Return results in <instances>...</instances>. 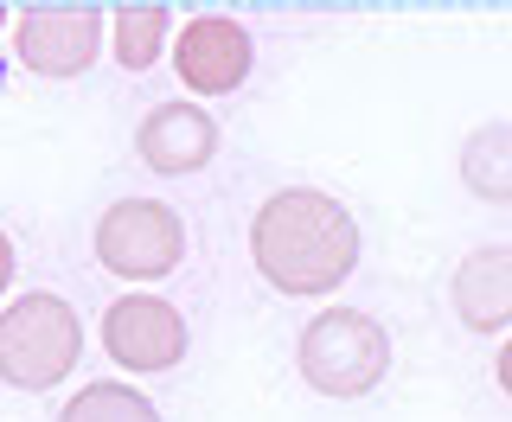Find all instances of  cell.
Returning <instances> with one entry per match:
<instances>
[{
    "mask_svg": "<svg viewBox=\"0 0 512 422\" xmlns=\"http://www.w3.org/2000/svg\"><path fill=\"white\" fill-rule=\"evenodd\" d=\"M250 263L276 295H333L359 269V218L314 186H282L250 218Z\"/></svg>",
    "mask_w": 512,
    "mask_h": 422,
    "instance_id": "obj_1",
    "label": "cell"
},
{
    "mask_svg": "<svg viewBox=\"0 0 512 422\" xmlns=\"http://www.w3.org/2000/svg\"><path fill=\"white\" fill-rule=\"evenodd\" d=\"M77 352H84V320L64 295H32L0 307V384L13 391H52L58 378H71Z\"/></svg>",
    "mask_w": 512,
    "mask_h": 422,
    "instance_id": "obj_2",
    "label": "cell"
},
{
    "mask_svg": "<svg viewBox=\"0 0 512 422\" xmlns=\"http://www.w3.org/2000/svg\"><path fill=\"white\" fill-rule=\"evenodd\" d=\"M295 365L301 378H308V391L320 397H372L384 384V371H391V339L372 314H359V307H327V314H314L308 327H301V346H295Z\"/></svg>",
    "mask_w": 512,
    "mask_h": 422,
    "instance_id": "obj_3",
    "label": "cell"
},
{
    "mask_svg": "<svg viewBox=\"0 0 512 422\" xmlns=\"http://www.w3.org/2000/svg\"><path fill=\"white\" fill-rule=\"evenodd\" d=\"M186 256V224L160 199H116L96 218V263L122 282H160Z\"/></svg>",
    "mask_w": 512,
    "mask_h": 422,
    "instance_id": "obj_4",
    "label": "cell"
},
{
    "mask_svg": "<svg viewBox=\"0 0 512 422\" xmlns=\"http://www.w3.org/2000/svg\"><path fill=\"white\" fill-rule=\"evenodd\" d=\"M103 7H71V0H52V7H20L13 13V52L32 77H84L96 52H103Z\"/></svg>",
    "mask_w": 512,
    "mask_h": 422,
    "instance_id": "obj_5",
    "label": "cell"
},
{
    "mask_svg": "<svg viewBox=\"0 0 512 422\" xmlns=\"http://www.w3.org/2000/svg\"><path fill=\"white\" fill-rule=\"evenodd\" d=\"M103 352L135 378H154V371H173L186 359V320L173 301L160 295H116L103 307Z\"/></svg>",
    "mask_w": 512,
    "mask_h": 422,
    "instance_id": "obj_6",
    "label": "cell"
},
{
    "mask_svg": "<svg viewBox=\"0 0 512 422\" xmlns=\"http://www.w3.org/2000/svg\"><path fill=\"white\" fill-rule=\"evenodd\" d=\"M250 64H256V39L231 13H199V20H186L180 39H173V71L199 96H231L250 77Z\"/></svg>",
    "mask_w": 512,
    "mask_h": 422,
    "instance_id": "obj_7",
    "label": "cell"
},
{
    "mask_svg": "<svg viewBox=\"0 0 512 422\" xmlns=\"http://www.w3.org/2000/svg\"><path fill=\"white\" fill-rule=\"evenodd\" d=\"M135 154L167 180H186L218 154V122L199 103H154L135 128Z\"/></svg>",
    "mask_w": 512,
    "mask_h": 422,
    "instance_id": "obj_8",
    "label": "cell"
},
{
    "mask_svg": "<svg viewBox=\"0 0 512 422\" xmlns=\"http://www.w3.org/2000/svg\"><path fill=\"white\" fill-rule=\"evenodd\" d=\"M448 301H455V314H461L468 333H493V339H500L512 327V250H506V243H487V250L461 256Z\"/></svg>",
    "mask_w": 512,
    "mask_h": 422,
    "instance_id": "obj_9",
    "label": "cell"
},
{
    "mask_svg": "<svg viewBox=\"0 0 512 422\" xmlns=\"http://www.w3.org/2000/svg\"><path fill=\"white\" fill-rule=\"evenodd\" d=\"M167 26H173V13L160 7V0L109 7V52H116L122 71H148V64L167 52Z\"/></svg>",
    "mask_w": 512,
    "mask_h": 422,
    "instance_id": "obj_10",
    "label": "cell"
},
{
    "mask_svg": "<svg viewBox=\"0 0 512 422\" xmlns=\"http://www.w3.org/2000/svg\"><path fill=\"white\" fill-rule=\"evenodd\" d=\"M461 180H468V192H480L493 205L512 199V128L506 122H487L461 141Z\"/></svg>",
    "mask_w": 512,
    "mask_h": 422,
    "instance_id": "obj_11",
    "label": "cell"
},
{
    "mask_svg": "<svg viewBox=\"0 0 512 422\" xmlns=\"http://www.w3.org/2000/svg\"><path fill=\"white\" fill-rule=\"evenodd\" d=\"M58 422H160V410L135 384H84V391H71Z\"/></svg>",
    "mask_w": 512,
    "mask_h": 422,
    "instance_id": "obj_12",
    "label": "cell"
},
{
    "mask_svg": "<svg viewBox=\"0 0 512 422\" xmlns=\"http://www.w3.org/2000/svg\"><path fill=\"white\" fill-rule=\"evenodd\" d=\"M7 282H13V237L0 231V288H7Z\"/></svg>",
    "mask_w": 512,
    "mask_h": 422,
    "instance_id": "obj_13",
    "label": "cell"
},
{
    "mask_svg": "<svg viewBox=\"0 0 512 422\" xmlns=\"http://www.w3.org/2000/svg\"><path fill=\"white\" fill-rule=\"evenodd\" d=\"M7 20H13V13H7V7H0V26H7Z\"/></svg>",
    "mask_w": 512,
    "mask_h": 422,
    "instance_id": "obj_14",
    "label": "cell"
}]
</instances>
